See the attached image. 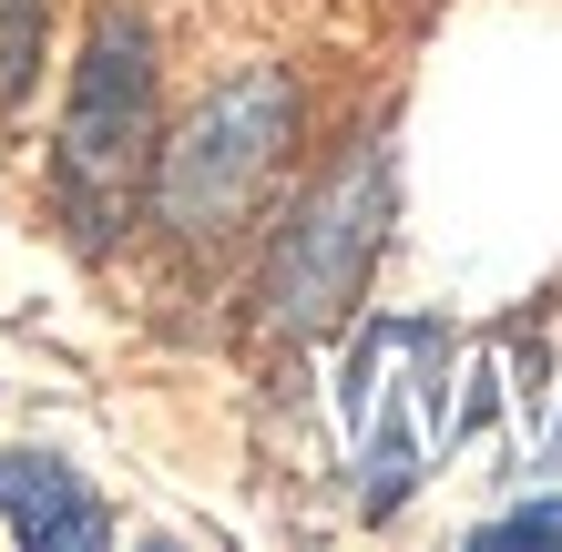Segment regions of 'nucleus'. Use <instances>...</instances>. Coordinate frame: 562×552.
I'll use <instances>...</instances> for the list:
<instances>
[{
    "label": "nucleus",
    "instance_id": "f03ea898",
    "mask_svg": "<svg viewBox=\"0 0 562 552\" xmlns=\"http://www.w3.org/2000/svg\"><path fill=\"white\" fill-rule=\"evenodd\" d=\"M154 144H164L154 134V21L144 11H92L82 61H72V103H61V144H52L61 215L92 246L113 236V215L154 174Z\"/></svg>",
    "mask_w": 562,
    "mask_h": 552
},
{
    "label": "nucleus",
    "instance_id": "39448f33",
    "mask_svg": "<svg viewBox=\"0 0 562 552\" xmlns=\"http://www.w3.org/2000/svg\"><path fill=\"white\" fill-rule=\"evenodd\" d=\"M42 42H52V0H0V113L42 82Z\"/></svg>",
    "mask_w": 562,
    "mask_h": 552
},
{
    "label": "nucleus",
    "instance_id": "7ed1b4c3",
    "mask_svg": "<svg viewBox=\"0 0 562 552\" xmlns=\"http://www.w3.org/2000/svg\"><path fill=\"white\" fill-rule=\"evenodd\" d=\"M389 194H400L389 134H358L338 165L296 194V215L277 225V246H267V317L286 338H317V328H338V317L358 307L369 256L389 236Z\"/></svg>",
    "mask_w": 562,
    "mask_h": 552
},
{
    "label": "nucleus",
    "instance_id": "423d86ee",
    "mask_svg": "<svg viewBox=\"0 0 562 552\" xmlns=\"http://www.w3.org/2000/svg\"><path fill=\"white\" fill-rule=\"evenodd\" d=\"M409 481H419V471H409V440L389 430V440H379V461H369V511H400V502H409Z\"/></svg>",
    "mask_w": 562,
    "mask_h": 552
},
{
    "label": "nucleus",
    "instance_id": "20e7f679",
    "mask_svg": "<svg viewBox=\"0 0 562 552\" xmlns=\"http://www.w3.org/2000/svg\"><path fill=\"white\" fill-rule=\"evenodd\" d=\"M0 522H11L31 552H103L113 542L103 502H92L52 450H11V461H0Z\"/></svg>",
    "mask_w": 562,
    "mask_h": 552
},
{
    "label": "nucleus",
    "instance_id": "f257e3e1",
    "mask_svg": "<svg viewBox=\"0 0 562 552\" xmlns=\"http://www.w3.org/2000/svg\"><path fill=\"white\" fill-rule=\"evenodd\" d=\"M296 144V72L286 61H246V72H225L205 103H194L175 134L154 144V215L175 225L184 246H215L236 236V225L256 215V194L277 184Z\"/></svg>",
    "mask_w": 562,
    "mask_h": 552
},
{
    "label": "nucleus",
    "instance_id": "0eeeda50",
    "mask_svg": "<svg viewBox=\"0 0 562 552\" xmlns=\"http://www.w3.org/2000/svg\"><path fill=\"white\" fill-rule=\"evenodd\" d=\"M481 542H562V502H532V511H512V522H491Z\"/></svg>",
    "mask_w": 562,
    "mask_h": 552
}]
</instances>
